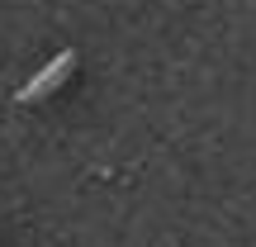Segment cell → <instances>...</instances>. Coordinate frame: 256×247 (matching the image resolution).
Listing matches in <instances>:
<instances>
[{"label": "cell", "instance_id": "cell-1", "mask_svg": "<svg viewBox=\"0 0 256 247\" xmlns=\"http://www.w3.org/2000/svg\"><path fill=\"white\" fill-rule=\"evenodd\" d=\"M72 67H76V53L66 48V53H57V62H52V67H43V72H38L34 81H28L24 91H19V100H43L48 91H57V81H62V76L72 72Z\"/></svg>", "mask_w": 256, "mask_h": 247}]
</instances>
